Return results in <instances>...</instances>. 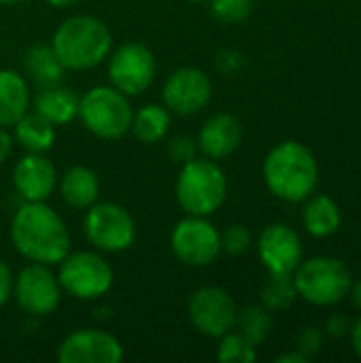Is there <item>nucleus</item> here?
<instances>
[{
    "mask_svg": "<svg viewBox=\"0 0 361 363\" xmlns=\"http://www.w3.org/2000/svg\"><path fill=\"white\" fill-rule=\"evenodd\" d=\"M11 147H13V138H11V134H9L4 128H0V166H2V164H4V160L9 157Z\"/></svg>",
    "mask_w": 361,
    "mask_h": 363,
    "instance_id": "35",
    "label": "nucleus"
},
{
    "mask_svg": "<svg viewBox=\"0 0 361 363\" xmlns=\"http://www.w3.org/2000/svg\"><path fill=\"white\" fill-rule=\"evenodd\" d=\"M251 245L253 238L245 225H230L221 232V251H226L228 255H243L251 249Z\"/></svg>",
    "mask_w": 361,
    "mask_h": 363,
    "instance_id": "29",
    "label": "nucleus"
},
{
    "mask_svg": "<svg viewBox=\"0 0 361 363\" xmlns=\"http://www.w3.org/2000/svg\"><path fill=\"white\" fill-rule=\"evenodd\" d=\"M253 0H211V11L226 23L243 21L251 15Z\"/></svg>",
    "mask_w": 361,
    "mask_h": 363,
    "instance_id": "28",
    "label": "nucleus"
},
{
    "mask_svg": "<svg viewBox=\"0 0 361 363\" xmlns=\"http://www.w3.org/2000/svg\"><path fill=\"white\" fill-rule=\"evenodd\" d=\"M177 202L187 215L211 217L221 208L228 194L223 168L209 157H194L181 166L177 177Z\"/></svg>",
    "mask_w": 361,
    "mask_h": 363,
    "instance_id": "4",
    "label": "nucleus"
},
{
    "mask_svg": "<svg viewBox=\"0 0 361 363\" xmlns=\"http://www.w3.org/2000/svg\"><path fill=\"white\" fill-rule=\"evenodd\" d=\"M11 242L34 264L57 266L70 253V234L64 219L45 202H23L11 221Z\"/></svg>",
    "mask_w": 361,
    "mask_h": 363,
    "instance_id": "1",
    "label": "nucleus"
},
{
    "mask_svg": "<svg viewBox=\"0 0 361 363\" xmlns=\"http://www.w3.org/2000/svg\"><path fill=\"white\" fill-rule=\"evenodd\" d=\"M349 330H351L349 319H347V317H340V315L330 317V319H328V323H326V332H328L330 336H334V338H343V336H347V334H349Z\"/></svg>",
    "mask_w": 361,
    "mask_h": 363,
    "instance_id": "33",
    "label": "nucleus"
},
{
    "mask_svg": "<svg viewBox=\"0 0 361 363\" xmlns=\"http://www.w3.org/2000/svg\"><path fill=\"white\" fill-rule=\"evenodd\" d=\"M189 2H206V0H189Z\"/></svg>",
    "mask_w": 361,
    "mask_h": 363,
    "instance_id": "41",
    "label": "nucleus"
},
{
    "mask_svg": "<svg viewBox=\"0 0 361 363\" xmlns=\"http://www.w3.org/2000/svg\"><path fill=\"white\" fill-rule=\"evenodd\" d=\"M213 96V83L209 74L200 68L185 66L174 70L162 89L164 106L177 115H196L200 113Z\"/></svg>",
    "mask_w": 361,
    "mask_h": 363,
    "instance_id": "13",
    "label": "nucleus"
},
{
    "mask_svg": "<svg viewBox=\"0 0 361 363\" xmlns=\"http://www.w3.org/2000/svg\"><path fill=\"white\" fill-rule=\"evenodd\" d=\"M243 55H238L236 51H226V53H221L219 55V62H217V66L226 72V74H232L238 66H240V60Z\"/></svg>",
    "mask_w": 361,
    "mask_h": 363,
    "instance_id": "34",
    "label": "nucleus"
},
{
    "mask_svg": "<svg viewBox=\"0 0 361 363\" xmlns=\"http://www.w3.org/2000/svg\"><path fill=\"white\" fill-rule=\"evenodd\" d=\"M351 296H353V304L361 311V279L353 285V294H351Z\"/></svg>",
    "mask_w": 361,
    "mask_h": 363,
    "instance_id": "38",
    "label": "nucleus"
},
{
    "mask_svg": "<svg viewBox=\"0 0 361 363\" xmlns=\"http://www.w3.org/2000/svg\"><path fill=\"white\" fill-rule=\"evenodd\" d=\"M168 155H170V160H174L177 164H187L189 160H194L196 157V153H198V143L191 138V136H187V134H177V136H172L170 140H168Z\"/></svg>",
    "mask_w": 361,
    "mask_h": 363,
    "instance_id": "30",
    "label": "nucleus"
},
{
    "mask_svg": "<svg viewBox=\"0 0 361 363\" xmlns=\"http://www.w3.org/2000/svg\"><path fill=\"white\" fill-rule=\"evenodd\" d=\"M13 272L9 268V264L0 257V306H4L11 298H13Z\"/></svg>",
    "mask_w": 361,
    "mask_h": 363,
    "instance_id": "32",
    "label": "nucleus"
},
{
    "mask_svg": "<svg viewBox=\"0 0 361 363\" xmlns=\"http://www.w3.org/2000/svg\"><path fill=\"white\" fill-rule=\"evenodd\" d=\"M298 298L294 274H270L264 285L260 287V300L262 306L272 311H285L289 308Z\"/></svg>",
    "mask_w": 361,
    "mask_h": 363,
    "instance_id": "25",
    "label": "nucleus"
},
{
    "mask_svg": "<svg viewBox=\"0 0 361 363\" xmlns=\"http://www.w3.org/2000/svg\"><path fill=\"white\" fill-rule=\"evenodd\" d=\"M309 362V357H304L300 351H296V353H285V355H279L277 357V363H306Z\"/></svg>",
    "mask_w": 361,
    "mask_h": 363,
    "instance_id": "37",
    "label": "nucleus"
},
{
    "mask_svg": "<svg viewBox=\"0 0 361 363\" xmlns=\"http://www.w3.org/2000/svg\"><path fill=\"white\" fill-rule=\"evenodd\" d=\"M170 247L177 259L185 266L204 268L221 253V232L206 217L187 215L174 225Z\"/></svg>",
    "mask_w": 361,
    "mask_h": 363,
    "instance_id": "9",
    "label": "nucleus"
},
{
    "mask_svg": "<svg viewBox=\"0 0 361 363\" xmlns=\"http://www.w3.org/2000/svg\"><path fill=\"white\" fill-rule=\"evenodd\" d=\"M296 347L298 351L304 355V357H311V355H317L323 347V332L315 325H306L298 332V338H296Z\"/></svg>",
    "mask_w": 361,
    "mask_h": 363,
    "instance_id": "31",
    "label": "nucleus"
},
{
    "mask_svg": "<svg viewBox=\"0 0 361 363\" xmlns=\"http://www.w3.org/2000/svg\"><path fill=\"white\" fill-rule=\"evenodd\" d=\"M236 325H238L240 334L257 347V345L266 342V338L270 336L272 315L266 306H247L243 313H238Z\"/></svg>",
    "mask_w": 361,
    "mask_h": 363,
    "instance_id": "26",
    "label": "nucleus"
},
{
    "mask_svg": "<svg viewBox=\"0 0 361 363\" xmlns=\"http://www.w3.org/2000/svg\"><path fill=\"white\" fill-rule=\"evenodd\" d=\"M57 266L60 287L77 300H98L113 287V268L98 253H68Z\"/></svg>",
    "mask_w": 361,
    "mask_h": 363,
    "instance_id": "7",
    "label": "nucleus"
},
{
    "mask_svg": "<svg viewBox=\"0 0 361 363\" xmlns=\"http://www.w3.org/2000/svg\"><path fill=\"white\" fill-rule=\"evenodd\" d=\"M191 325L209 338H221L236 328L238 308L234 298L221 287H200L187 304Z\"/></svg>",
    "mask_w": 361,
    "mask_h": 363,
    "instance_id": "10",
    "label": "nucleus"
},
{
    "mask_svg": "<svg viewBox=\"0 0 361 363\" xmlns=\"http://www.w3.org/2000/svg\"><path fill=\"white\" fill-rule=\"evenodd\" d=\"M62 363H117L123 359L121 342L102 330H77L57 347Z\"/></svg>",
    "mask_w": 361,
    "mask_h": 363,
    "instance_id": "15",
    "label": "nucleus"
},
{
    "mask_svg": "<svg viewBox=\"0 0 361 363\" xmlns=\"http://www.w3.org/2000/svg\"><path fill=\"white\" fill-rule=\"evenodd\" d=\"M34 111L53 125H66L79 115V96L62 83L40 87L34 98Z\"/></svg>",
    "mask_w": 361,
    "mask_h": 363,
    "instance_id": "19",
    "label": "nucleus"
},
{
    "mask_svg": "<svg viewBox=\"0 0 361 363\" xmlns=\"http://www.w3.org/2000/svg\"><path fill=\"white\" fill-rule=\"evenodd\" d=\"M47 4H51V6H57V9H64V6H70V4H74V2H79V0H45Z\"/></svg>",
    "mask_w": 361,
    "mask_h": 363,
    "instance_id": "39",
    "label": "nucleus"
},
{
    "mask_svg": "<svg viewBox=\"0 0 361 363\" xmlns=\"http://www.w3.org/2000/svg\"><path fill=\"white\" fill-rule=\"evenodd\" d=\"M113 36L106 23L91 15H72L53 32L51 47L66 70H89L111 53Z\"/></svg>",
    "mask_w": 361,
    "mask_h": 363,
    "instance_id": "3",
    "label": "nucleus"
},
{
    "mask_svg": "<svg viewBox=\"0 0 361 363\" xmlns=\"http://www.w3.org/2000/svg\"><path fill=\"white\" fill-rule=\"evenodd\" d=\"M306 200L309 202L302 211V221H304L306 232L315 238H328L336 234L343 223L338 204L326 194L309 196Z\"/></svg>",
    "mask_w": 361,
    "mask_h": 363,
    "instance_id": "21",
    "label": "nucleus"
},
{
    "mask_svg": "<svg viewBox=\"0 0 361 363\" xmlns=\"http://www.w3.org/2000/svg\"><path fill=\"white\" fill-rule=\"evenodd\" d=\"M132 106L128 96L113 85H98L79 98V115L83 125L98 138L117 140L130 132Z\"/></svg>",
    "mask_w": 361,
    "mask_h": 363,
    "instance_id": "5",
    "label": "nucleus"
},
{
    "mask_svg": "<svg viewBox=\"0 0 361 363\" xmlns=\"http://www.w3.org/2000/svg\"><path fill=\"white\" fill-rule=\"evenodd\" d=\"M13 298L19 304V308L30 317L51 315L62 300V287L57 274H53L49 266L32 262L15 277Z\"/></svg>",
    "mask_w": 361,
    "mask_h": 363,
    "instance_id": "11",
    "label": "nucleus"
},
{
    "mask_svg": "<svg viewBox=\"0 0 361 363\" xmlns=\"http://www.w3.org/2000/svg\"><path fill=\"white\" fill-rule=\"evenodd\" d=\"M198 151L209 160H223L232 155L243 143V125L230 113L213 115L198 132Z\"/></svg>",
    "mask_w": 361,
    "mask_h": 363,
    "instance_id": "17",
    "label": "nucleus"
},
{
    "mask_svg": "<svg viewBox=\"0 0 361 363\" xmlns=\"http://www.w3.org/2000/svg\"><path fill=\"white\" fill-rule=\"evenodd\" d=\"M266 187L285 202H302L313 196L319 183V166L309 147L285 140L270 149L264 160Z\"/></svg>",
    "mask_w": 361,
    "mask_h": 363,
    "instance_id": "2",
    "label": "nucleus"
},
{
    "mask_svg": "<svg viewBox=\"0 0 361 363\" xmlns=\"http://www.w3.org/2000/svg\"><path fill=\"white\" fill-rule=\"evenodd\" d=\"M349 334H351V345H353V351L357 353V357L361 359V317L351 325V330H349Z\"/></svg>",
    "mask_w": 361,
    "mask_h": 363,
    "instance_id": "36",
    "label": "nucleus"
},
{
    "mask_svg": "<svg viewBox=\"0 0 361 363\" xmlns=\"http://www.w3.org/2000/svg\"><path fill=\"white\" fill-rule=\"evenodd\" d=\"M257 253L268 274H294L304 257L298 232L285 223H272L260 234Z\"/></svg>",
    "mask_w": 361,
    "mask_h": 363,
    "instance_id": "14",
    "label": "nucleus"
},
{
    "mask_svg": "<svg viewBox=\"0 0 361 363\" xmlns=\"http://www.w3.org/2000/svg\"><path fill=\"white\" fill-rule=\"evenodd\" d=\"M15 2H19V0H0V4H15Z\"/></svg>",
    "mask_w": 361,
    "mask_h": 363,
    "instance_id": "40",
    "label": "nucleus"
},
{
    "mask_svg": "<svg viewBox=\"0 0 361 363\" xmlns=\"http://www.w3.org/2000/svg\"><path fill=\"white\" fill-rule=\"evenodd\" d=\"M170 130V111L164 104H145L132 115L130 132L145 145L166 138Z\"/></svg>",
    "mask_w": 361,
    "mask_h": 363,
    "instance_id": "24",
    "label": "nucleus"
},
{
    "mask_svg": "<svg viewBox=\"0 0 361 363\" xmlns=\"http://www.w3.org/2000/svg\"><path fill=\"white\" fill-rule=\"evenodd\" d=\"M13 185L23 202H45L57 187L55 166L45 153H26L13 168Z\"/></svg>",
    "mask_w": 361,
    "mask_h": 363,
    "instance_id": "16",
    "label": "nucleus"
},
{
    "mask_svg": "<svg viewBox=\"0 0 361 363\" xmlns=\"http://www.w3.org/2000/svg\"><path fill=\"white\" fill-rule=\"evenodd\" d=\"M60 194L70 208L85 211L98 200L100 194L98 174L87 166H72L60 179Z\"/></svg>",
    "mask_w": 361,
    "mask_h": 363,
    "instance_id": "20",
    "label": "nucleus"
},
{
    "mask_svg": "<svg viewBox=\"0 0 361 363\" xmlns=\"http://www.w3.org/2000/svg\"><path fill=\"white\" fill-rule=\"evenodd\" d=\"M294 285L309 304L334 306L351 291V270L336 257H311L296 268Z\"/></svg>",
    "mask_w": 361,
    "mask_h": 363,
    "instance_id": "6",
    "label": "nucleus"
},
{
    "mask_svg": "<svg viewBox=\"0 0 361 363\" xmlns=\"http://www.w3.org/2000/svg\"><path fill=\"white\" fill-rule=\"evenodd\" d=\"M155 77V57L143 43H126L109 57V79L126 96L143 94Z\"/></svg>",
    "mask_w": 361,
    "mask_h": 363,
    "instance_id": "12",
    "label": "nucleus"
},
{
    "mask_svg": "<svg viewBox=\"0 0 361 363\" xmlns=\"http://www.w3.org/2000/svg\"><path fill=\"white\" fill-rule=\"evenodd\" d=\"M13 138L26 153H47L55 143V125L32 111L13 125Z\"/></svg>",
    "mask_w": 361,
    "mask_h": 363,
    "instance_id": "22",
    "label": "nucleus"
},
{
    "mask_svg": "<svg viewBox=\"0 0 361 363\" xmlns=\"http://www.w3.org/2000/svg\"><path fill=\"white\" fill-rule=\"evenodd\" d=\"M83 232L98 251L119 253L134 245L136 223L134 217L121 204L100 202L87 208Z\"/></svg>",
    "mask_w": 361,
    "mask_h": 363,
    "instance_id": "8",
    "label": "nucleus"
},
{
    "mask_svg": "<svg viewBox=\"0 0 361 363\" xmlns=\"http://www.w3.org/2000/svg\"><path fill=\"white\" fill-rule=\"evenodd\" d=\"M257 357L255 345L247 340L240 332L238 334H223L217 347V362L221 363H253Z\"/></svg>",
    "mask_w": 361,
    "mask_h": 363,
    "instance_id": "27",
    "label": "nucleus"
},
{
    "mask_svg": "<svg viewBox=\"0 0 361 363\" xmlns=\"http://www.w3.org/2000/svg\"><path fill=\"white\" fill-rule=\"evenodd\" d=\"M23 66H26V72L32 79V83L38 85V89L62 83V77L66 72V68L62 66V62L55 55L51 45L49 47L47 45H36L32 49H28Z\"/></svg>",
    "mask_w": 361,
    "mask_h": 363,
    "instance_id": "23",
    "label": "nucleus"
},
{
    "mask_svg": "<svg viewBox=\"0 0 361 363\" xmlns=\"http://www.w3.org/2000/svg\"><path fill=\"white\" fill-rule=\"evenodd\" d=\"M28 108L30 87L26 79L11 68H0V128H13Z\"/></svg>",
    "mask_w": 361,
    "mask_h": 363,
    "instance_id": "18",
    "label": "nucleus"
}]
</instances>
